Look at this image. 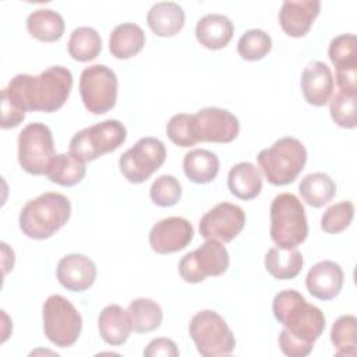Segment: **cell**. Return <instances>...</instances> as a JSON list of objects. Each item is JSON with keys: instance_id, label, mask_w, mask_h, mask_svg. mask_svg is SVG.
<instances>
[{"instance_id": "obj_1", "label": "cell", "mask_w": 357, "mask_h": 357, "mask_svg": "<svg viewBox=\"0 0 357 357\" xmlns=\"http://www.w3.org/2000/svg\"><path fill=\"white\" fill-rule=\"evenodd\" d=\"M272 311L283 329L279 335L280 350L290 357H305L325 329L324 312L293 289L279 291Z\"/></svg>"}, {"instance_id": "obj_2", "label": "cell", "mask_w": 357, "mask_h": 357, "mask_svg": "<svg viewBox=\"0 0 357 357\" xmlns=\"http://www.w3.org/2000/svg\"><path fill=\"white\" fill-rule=\"evenodd\" d=\"M71 88V71L63 66H53L39 75L17 74L1 89V96L7 98L15 107L25 113H53L66 103Z\"/></svg>"}, {"instance_id": "obj_3", "label": "cell", "mask_w": 357, "mask_h": 357, "mask_svg": "<svg viewBox=\"0 0 357 357\" xmlns=\"http://www.w3.org/2000/svg\"><path fill=\"white\" fill-rule=\"evenodd\" d=\"M71 216L70 199L60 192H43L29 199L20 212L21 231L33 240H45L60 230Z\"/></svg>"}, {"instance_id": "obj_4", "label": "cell", "mask_w": 357, "mask_h": 357, "mask_svg": "<svg viewBox=\"0 0 357 357\" xmlns=\"http://www.w3.org/2000/svg\"><path fill=\"white\" fill-rule=\"evenodd\" d=\"M262 174L272 185H287L303 172L307 162L305 146L293 137H283L257 156Z\"/></svg>"}, {"instance_id": "obj_5", "label": "cell", "mask_w": 357, "mask_h": 357, "mask_svg": "<svg viewBox=\"0 0 357 357\" xmlns=\"http://www.w3.org/2000/svg\"><path fill=\"white\" fill-rule=\"evenodd\" d=\"M271 238L279 248H297L308 236L301 201L291 192L276 195L271 204Z\"/></svg>"}, {"instance_id": "obj_6", "label": "cell", "mask_w": 357, "mask_h": 357, "mask_svg": "<svg viewBox=\"0 0 357 357\" xmlns=\"http://www.w3.org/2000/svg\"><path fill=\"white\" fill-rule=\"evenodd\" d=\"M126 138V126L119 120L109 119L75 132L70 141L68 152L86 163L116 151L124 144Z\"/></svg>"}, {"instance_id": "obj_7", "label": "cell", "mask_w": 357, "mask_h": 357, "mask_svg": "<svg viewBox=\"0 0 357 357\" xmlns=\"http://www.w3.org/2000/svg\"><path fill=\"white\" fill-rule=\"evenodd\" d=\"M188 333L204 357L227 356L236 347V339L226 321L212 310L197 312L188 325Z\"/></svg>"}, {"instance_id": "obj_8", "label": "cell", "mask_w": 357, "mask_h": 357, "mask_svg": "<svg viewBox=\"0 0 357 357\" xmlns=\"http://www.w3.org/2000/svg\"><path fill=\"white\" fill-rule=\"evenodd\" d=\"M42 317L45 335L57 347H70L78 340L82 318L66 297L60 294L49 296L43 303Z\"/></svg>"}, {"instance_id": "obj_9", "label": "cell", "mask_w": 357, "mask_h": 357, "mask_svg": "<svg viewBox=\"0 0 357 357\" xmlns=\"http://www.w3.org/2000/svg\"><path fill=\"white\" fill-rule=\"evenodd\" d=\"M56 156L52 130L43 123L25 126L18 135V162L22 170L32 176L46 174Z\"/></svg>"}, {"instance_id": "obj_10", "label": "cell", "mask_w": 357, "mask_h": 357, "mask_svg": "<svg viewBox=\"0 0 357 357\" xmlns=\"http://www.w3.org/2000/svg\"><path fill=\"white\" fill-rule=\"evenodd\" d=\"M79 95L88 112L93 114L107 113L117 100L116 73L103 64L86 67L79 77Z\"/></svg>"}, {"instance_id": "obj_11", "label": "cell", "mask_w": 357, "mask_h": 357, "mask_svg": "<svg viewBox=\"0 0 357 357\" xmlns=\"http://www.w3.org/2000/svg\"><path fill=\"white\" fill-rule=\"evenodd\" d=\"M166 160V148L155 137L139 138L119 159V167L124 178L139 184L146 181Z\"/></svg>"}, {"instance_id": "obj_12", "label": "cell", "mask_w": 357, "mask_h": 357, "mask_svg": "<svg viewBox=\"0 0 357 357\" xmlns=\"http://www.w3.org/2000/svg\"><path fill=\"white\" fill-rule=\"evenodd\" d=\"M229 268V252L218 240H206L178 262V273L187 283H199L208 276H220Z\"/></svg>"}, {"instance_id": "obj_13", "label": "cell", "mask_w": 357, "mask_h": 357, "mask_svg": "<svg viewBox=\"0 0 357 357\" xmlns=\"http://www.w3.org/2000/svg\"><path fill=\"white\" fill-rule=\"evenodd\" d=\"M245 225L244 211L234 204L220 202L209 209L199 220V234L205 240L230 243Z\"/></svg>"}, {"instance_id": "obj_14", "label": "cell", "mask_w": 357, "mask_h": 357, "mask_svg": "<svg viewBox=\"0 0 357 357\" xmlns=\"http://www.w3.org/2000/svg\"><path fill=\"white\" fill-rule=\"evenodd\" d=\"M192 117L198 142L227 144L238 135V119L226 109L204 107L192 114Z\"/></svg>"}, {"instance_id": "obj_15", "label": "cell", "mask_w": 357, "mask_h": 357, "mask_svg": "<svg viewBox=\"0 0 357 357\" xmlns=\"http://www.w3.org/2000/svg\"><path fill=\"white\" fill-rule=\"evenodd\" d=\"M191 223L180 216H170L155 223L149 231V245L158 254L184 250L192 240Z\"/></svg>"}, {"instance_id": "obj_16", "label": "cell", "mask_w": 357, "mask_h": 357, "mask_svg": "<svg viewBox=\"0 0 357 357\" xmlns=\"http://www.w3.org/2000/svg\"><path fill=\"white\" fill-rule=\"evenodd\" d=\"M59 283L70 291H85L96 279L93 261L82 254H68L63 257L56 268Z\"/></svg>"}, {"instance_id": "obj_17", "label": "cell", "mask_w": 357, "mask_h": 357, "mask_svg": "<svg viewBox=\"0 0 357 357\" xmlns=\"http://www.w3.org/2000/svg\"><path fill=\"white\" fill-rule=\"evenodd\" d=\"M319 11V0H284L279 11V24L289 36L301 38L308 33Z\"/></svg>"}, {"instance_id": "obj_18", "label": "cell", "mask_w": 357, "mask_h": 357, "mask_svg": "<svg viewBox=\"0 0 357 357\" xmlns=\"http://www.w3.org/2000/svg\"><path fill=\"white\" fill-rule=\"evenodd\" d=\"M343 271L335 261H321L312 265L305 278L308 293L322 301L335 298L343 287Z\"/></svg>"}, {"instance_id": "obj_19", "label": "cell", "mask_w": 357, "mask_h": 357, "mask_svg": "<svg viewBox=\"0 0 357 357\" xmlns=\"http://www.w3.org/2000/svg\"><path fill=\"white\" fill-rule=\"evenodd\" d=\"M333 75L331 68L318 60L307 64L301 74V92L304 99L312 106L326 105L333 95Z\"/></svg>"}, {"instance_id": "obj_20", "label": "cell", "mask_w": 357, "mask_h": 357, "mask_svg": "<svg viewBox=\"0 0 357 357\" xmlns=\"http://www.w3.org/2000/svg\"><path fill=\"white\" fill-rule=\"evenodd\" d=\"M234 33V25L223 14H206L198 20L195 26L197 40L206 49L218 50L229 45Z\"/></svg>"}, {"instance_id": "obj_21", "label": "cell", "mask_w": 357, "mask_h": 357, "mask_svg": "<svg viewBox=\"0 0 357 357\" xmlns=\"http://www.w3.org/2000/svg\"><path fill=\"white\" fill-rule=\"evenodd\" d=\"M146 22L155 35L170 38L183 29L185 14L183 7L174 1H159L149 8Z\"/></svg>"}, {"instance_id": "obj_22", "label": "cell", "mask_w": 357, "mask_h": 357, "mask_svg": "<svg viewBox=\"0 0 357 357\" xmlns=\"http://www.w3.org/2000/svg\"><path fill=\"white\" fill-rule=\"evenodd\" d=\"M98 329L107 344L120 346L126 343L132 331L128 311L117 304L106 305L98 317Z\"/></svg>"}, {"instance_id": "obj_23", "label": "cell", "mask_w": 357, "mask_h": 357, "mask_svg": "<svg viewBox=\"0 0 357 357\" xmlns=\"http://www.w3.org/2000/svg\"><path fill=\"white\" fill-rule=\"evenodd\" d=\"M145 46V32L134 22L119 24L110 33L109 50L112 56L127 60L138 54Z\"/></svg>"}, {"instance_id": "obj_24", "label": "cell", "mask_w": 357, "mask_h": 357, "mask_svg": "<svg viewBox=\"0 0 357 357\" xmlns=\"http://www.w3.org/2000/svg\"><path fill=\"white\" fill-rule=\"evenodd\" d=\"M227 185L234 197L250 201L262 190L261 172L251 162H240L229 170Z\"/></svg>"}, {"instance_id": "obj_25", "label": "cell", "mask_w": 357, "mask_h": 357, "mask_svg": "<svg viewBox=\"0 0 357 357\" xmlns=\"http://www.w3.org/2000/svg\"><path fill=\"white\" fill-rule=\"evenodd\" d=\"M63 17L50 8H38L26 18V29L35 39L40 42H56L64 33Z\"/></svg>"}, {"instance_id": "obj_26", "label": "cell", "mask_w": 357, "mask_h": 357, "mask_svg": "<svg viewBox=\"0 0 357 357\" xmlns=\"http://www.w3.org/2000/svg\"><path fill=\"white\" fill-rule=\"evenodd\" d=\"M183 169L190 181L206 184L219 173V158L208 149H192L184 155Z\"/></svg>"}, {"instance_id": "obj_27", "label": "cell", "mask_w": 357, "mask_h": 357, "mask_svg": "<svg viewBox=\"0 0 357 357\" xmlns=\"http://www.w3.org/2000/svg\"><path fill=\"white\" fill-rule=\"evenodd\" d=\"M265 268L275 279L289 280L294 279L303 269V255L297 248H279L268 250L265 255Z\"/></svg>"}, {"instance_id": "obj_28", "label": "cell", "mask_w": 357, "mask_h": 357, "mask_svg": "<svg viewBox=\"0 0 357 357\" xmlns=\"http://www.w3.org/2000/svg\"><path fill=\"white\" fill-rule=\"evenodd\" d=\"M298 191L305 204L312 208H321L336 195V184L326 173L315 172L301 180Z\"/></svg>"}, {"instance_id": "obj_29", "label": "cell", "mask_w": 357, "mask_h": 357, "mask_svg": "<svg viewBox=\"0 0 357 357\" xmlns=\"http://www.w3.org/2000/svg\"><path fill=\"white\" fill-rule=\"evenodd\" d=\"M85 173V163L73 156L70 152H67L59 153L52 159L45 176L52 183H56L63 187H73L82 181Z\"/></svg>"}, {"instance_id": "obj_30", "label": "cell", "mask_w": 357, "mask_h": 357, "mask_svg": "<svg viewBox=\"0 0 357 357\" xmlns=\"http://www.w3.org/2000/svg\"><path fill=\"white\" fill-rule=\"evenodd\" d=\"M127 311L131 318L132 331L137 333H148L158 329L163 319L160 305L156 301L145 297L132 300Z\"/></svg>"}, {"instance_id": "obj_31", "label": "cell", "mask_w": 357, "mask_h": 357, "mask_svg": "<svg viewBox=\"0 0 357 357\" xmlns=\"http://www.w3.org/2000/svg\"><path fill=\"white\" fill-rule=\"evenodd\" d=\"M67 47L74 60L85 63L99 56L102 50V39L96 29L91 26H79L71 32Z\"/></svg>"}, {"instance_id": "obj_32", "label": "cell", "mask_w": 357, "mask_h": 357, "mask_svg": "<svg viewBox=\"0 0 357 357\" xmlns=\"http://www.w3.org/2000/svg\"><path fill=\"white\" fill-rule=\"evenodd\" d=\"M331 342L336 356L354 357L357 353V318L340 315L332 325Z\"/></svg>"}, {"instance_id": "obj_33", "label": "cell", "mask_w": 357, "mask_h": 357, "mask_svg": "<svg viewBox=\"0 0 357 357\" xmlns=\"http://www.w3.org/2000/svg\"><path fill=\"white\" fill-rule=\"evenodd\" d=\"M328 56L336 71L357 70V40L353 33H343L329 43Z\"/></svg>"}, {"instance_id": "obj_34", "label": "cell", "mask_w": 357, "mask_h": 357, "mask_svg": "<svg viewBox=\"0 0 357 357\" xmlns=\"http://www.w3.org/2000/svg\"><path fill=\"white\" fill-rule=\"evenodd\" d=\"M272 49L271 36L262 29L245 31L237 42V53L241 59L257 61L264 59Z\"/></svg>"}, {"instance_id": "obj_35", "label": "cell", "mask_w": 357, "mask_h": 357, "mask_svg": "<svg viewBox=\"0 0 357 357\" xmlns=\"http://www.w3.org/2000/svg\"><path fill=\"white\" fill-rule=\"evenodd\" d=\"M354 218V205L350 201H342L331 205L321 218V229L329 234H337L346 230Z\"/></svg>"}, {"instance_id": "obj_36", "label": "cell", "mask_w": 357, "mask_h": 357, "mask_svg": "<svg viewBox=\"0 0 357 357\" xmlns=\"http://www.w3.org/2000/svg\"><path fill=\"white\" fill-rule=\"evenodd\" d=\"M149 195L152 202L158 206L169 208L178 202L181 197V185L174 176L162 174L153 180Z\"/></svg>"}, {"instance_id": "obj_37", "label": "cell", "mask_w": 357, "mask_h": 357, "mask_svg": "<svg viewBox=\"0 0 357 357\" xmlns=\"http://www.w3.org/2000/svg\"><path fill=\"white\" fill-rule=\"evenodd\" d=\"M166 134L173 144L183 148L192 146L198 142L194 131L192 114H187V113L174 114L166 126Z\"/></svg>"}, {"instance_id": "obj_38", "label": "cell", "mask_w": 357, "mask_h": 357, "mask_svg": "<svg viewBox=\"0 0 357 357\" xmlns=\"http://www.w3.org/2000/svg\"><path fill=\"white\" fill-rule=\"evenodd\" d=\"M329 112L332 120L343 128H354L356 121V95L337 91L331 99Z\"/></svg>"}, {"instance_id": "obj_39", "label": "cell", "mask_w": 357, "mask_h": 357, "mask_svg": "<svg viewBox=\"0 0 357 357\" xmlns=\"http://www.w3.org/2000/svg\"><path fill=\"white\" fill-rule=\"evenodd\" d=\"M180 354L176 343L167 337H156L149 342L146 349L144 350L145 357H177Z\"/></svg>"}]
</instances>
